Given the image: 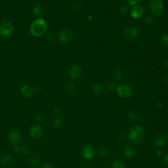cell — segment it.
Wrapping results in <instances>:
<instances>
[{"label": "cell", "mask_w": 168, "mask_h": 168, "mask_svg": "<svg viewBox=\"0 0 168 168\" xmlns=\"http://www.w3.org/2000/svg\"><path fill=\"white\" fill-rule=\"evenodd\" d=\"M47 23L44 19H38L32 23L30 26V33L35 37H40L46 32Z\"/></svg>", "instance_id": "cell-1"}, {"label": "cell", "mask_w": 168, "mask_h": 168, "mask_svg": "<svg viewBox=\"0 0 168 168\" xmlns=\"http://www.w3.org/2000/svg\"><path fill=\"white\" fill-rule=\"evenodd\" d=\"M129 137L133 142L135 144H139L142 142L145 137L144 129L141 126L138 125L134 126L129 131Z\"/></svg>", "instance_id": "cell-2"}, {"label": "cell", "mask_w": 168, "mask_h": 168, "mask_svg": "<svg viewBox=\"0 0 168 168\" xmlns=\"http://www.w3.org/2000/svg\"><path fill=\"white\" fill-rule=\"evenodd\" d=\"M14 31V27L11 22L5 20L0 23V35L3 37L11 36Z\"/></svg>", "instance_id": "cell-3"}, {"label": "cell", "mask_w": 168, "mask_h": 168, "mask_svg": "<svg viewBox=\"0 0 168 168\" xmlns=\"http://www.w3.org/2000/svg\"><path fill=\"white\" fill-rule=\"evenodd\" d=\"M149 9L153 15L160 16L164 10L163 2L161 0H152L149 3Z\"/></svg>", "instance_id": "cell-4"}, {"label": "cell", "mask_w": 168, "mask_h": 168, "mask_svg": "<svg viewBox=\"0 0 168 168\" xmlns=\"http://www.w3.org/2000/svg\"><path fill=\"white\" fill-rule=\"evenodd\" d=\"M117 93L120 97L128 98L131 95L132 90L130 86L127 84H120L117 87Z\"/></svg>", "instance_id": "cell-5"}, {"label": "cell", "mask_w": 168, "mask_h": 168, "mask_svg": "<svg viewBox=\"0 0 168 168\" xmlns=\"http://www.w3.org/2000/svg\"><path fill=\"white\" fill-rule=\"evenodd\" d=\"M73 38L72 32L69 29H64L59 34V40L63 44H67L71 41Z\"/></svg>", "instance_id": "cell-6"}, {"label": "cell", "mask_w": 168, "mask_h": 168, "mask_svg": "<svg viewBox=\"0 0 168 168\" xmlns=\"http://www.w3.org/2000/svg\"><path fill=\"white\" fill-rule=\"evenodd\" d=\"M82 154L83 157L86 159L91 160L94 156V149L93 146L90 145H86L83 146L82 150Z\"/></svg>", "instance_id": "cell-7"}, {"label": "cell", "mask_w": 168, "mask_h": 168, "mask_svg": "<svg viewBox=\"0 0 168 168\" xmlns=\"http://www.w3.org/2000/svg\"><path fill=\"white\" fill-rule=\"evenodd\" d=\"M9 139L10 142L14 145H16L20 141L21 135L18 131L12 130L9 133Z\"/></svg>", "instance_id": "cell-8"}, {"label": "cell", "mask_w": 168, "mask_h": 168, "mask_svg": "<svg viewBox=\"0 0 168 168\" xmlns=\"http://www.w3.org/2000/svg\"><path fill=\"white\" fill-rule=\"evenodd\" d=\"M138 33H139V31L137 28H136L134 27H131V28H127L125 30L124 35L126 39L133 40L137 36Z\"/></svg>", "instance_id": "cell-9"}, {"label": "cell", "mask_w": 168, "mask_h": 168, "mask_svg": "<svg viewBox=\"0 0 168 168\" xmlns=\"http://www.w3.org/2000/svg\"><path fill=\"white\" fill-rule=\"evenodd\" d=\"M44 134V129L40 125H34L30 129V135L33 138H40Z\"/></svg>", "instance_id": "cell-10"}, {"label": "cell", "mask_w": 168, "mask_h": 168, "mask_svg": "<svg viewBox=\"0 0 168 168\" xmlns=\"http://www.w3.org/2000/svg\"><path fill=\"white\" fill-rule=\"evenodd\" d=\"M82 68L78 65L72 66L70 70V76L73 79L78 78L82 75Z\"/></svg>", "instance_id": "cell-11"}, {"label": "cell", "mask_w": 168, "mask_h": 168, "mask_svg": "<svg viewBox=\"0 0 168 168\" xmlns=\"http://www.w3.org/2000/svg\"><path fill=\"white\" fill-rule=\"evenodd\" d=\"M131 15L134 19H139L142 16L144 13V9L142 7L134 6L130 11Z\"/></svg>", "instance_id": "cell-12"}, {"label": "cell", "mask_w": 168, "mask_h": 168, "mask_svg": "<svg viewBox=\"0 0 168 168\" xmlns=\"http://www.w3.org/2000/svg\"><path fill=\"white\" fill-rule=\"evenodd\" d=\"M21 93L24 97L30 98L34 95V91L32 87L29 85H24L21 88Z\"/></svg>", "instance_id": "cell-13"}, {"label": "cell", "mask_w": 168, "mask_h": 168, "mask_svg": "<svg viewBox=\"0 0 168 168\" xmlns=\"http://www.w3.org/2000/svg\"><path fill=\"white\" fill-rule=\"evenodd\" d=\"M167 141V138L166 135H157L155 139H154V145L158 146L160 147L162 146L166 143Z\"/></svg>", "instance_id": "cell-14"}, {"label": "cell", "mask_w": 168, "mask_h": 168, "mask_svg": "<svg viewBox=\"0 0 168 168\" xmlns=\"http://www.w3.org/2000/svg\"><path fill=\"white\" fill-rule=\"evenodd\" d=\"M0 162L3 166H9L10 164H12L13 162V158L11 155L10 154H6L3 156L1 159H0Z\"/></svg>", "instance_id": "cell-15"}, {"label": "cell", "mask_w": 168, "mask_h": 168, "mask_svg": "<svg viewBox=\"0 0 168 168\" xmlns=\"http://www.w3.org/2000/svg\"><path fill=\"white\" fill-rule=\"evenodd\" d=\"M14 149L16 151H19L22 154H28L30 151V148L27 145H21L19 146L18 145H16L14 146Z\"/></svg>", "instance_id": "cell-16"}, {"label": "cell", "mask_w": 168, "mask_h": 168, "mask_svg": "<svg viewBox=\"0 0 168 168\" xmlns=\"http://www.w3.org/2000/svg\"><path fill=\"white\" fill-rule=\"evenodd\" d=\"M124 154L128 158H132L135 155V149L131 146H127L124 149Z\"/></svg>", "instance_id": "cell-17"}, {"label": "cell", "mask_w": 168, "mask_h": 168, "mask_svg": "<svg viewBox=\"0 0 168 168\" xmlns=\"http://www.w3.org/2000/svg\"><path fill=\"white\" fill-rule=\"evenodd\" d=\"M33 13L35 15L41 16L44 13V8L40 5H36L33 8Z\"/></svg>", "instance_id": "cell-18"}, {"label": "cell", "mask_w": 168, "mask_h": 168, "mask_svg": "<svg viewBox=\"0 0 168 168\" xmlns=\"http://www.w3.org/2000/svg\"><path fill=\"white\" fill-rule=\"evenodd\" d=\"M63 124H64V121H63V118L61 116L57 117L54 120L53 125L55 126V128H56L57 129L61 128L62 127Z\"/></svg>", "instance_id": "cell-19"}, {"label": "cell", "mask_w": 168, "mask_h": 168, "mask_svg": "<svg viewBox=\"0 0 168 168\" xmlns=\"http://www.w3.org/2000/svg\"><path fill=\"white\" fill-rule=\"evenodd\" d=\"M112 168H126L124 162H122L120 160H115L112 164Z\"/></svg>", "instance_id": "cell-20"}, {"label": "cell", "mask_w": 168, "mask_h": 168, "mask_svg": "<svg viewBox=\"0 0 168 168\" xmlns=\"http://www.w3.org/2000/svg\"><path fill=\"white\" fill-rule=\"evenodd\" d=\"M128 117L132 120H138L139 119V115L135 111H130L128 113Z\"/></svg>", "instance_id": "cell-21"}, {"label": "cell", "mask_w": 168, "mask_h": 168, "mask_svg": "<svg viewBox=\"0 0 168 168\" xmlns=\"http://www.w3.org/2000/svg\"><path fill=\"white\" fill-rule=\"evenodd\" d=\"M29 163L30 165L33 166H36L40 164V160L36 156H32L30 158Z\"/></svg>", "instance_id": "cell-22"}, {"label": "cell", "mask_w": 168, "mask_h": 168, "mask_svg": "<svg viewBox=\"0 0 168 168\" xmlns=\"http://www.w3.org/2000/svg\"><path fill=\"white\" fill-rule=\"evenodd\" d=\"M103 91H104L103 87L101 85H100V84H97V85L94 86L93 92L94 93L99 94L102 93L103 92Z\"/></svg>", "instance_id": "cell-23"}, {"label": "cell", "mask_w": 168, "mask_h": 168, "mask_svg": "<svg viewBox=\"0 0 168 168\" xmlns=\"http://www.w3.org/2000/svg\"><path fill=\"white\" fill-rule=\"evenodd\" d=\"M99 153L100 156H106L107 154H108V149L105 146L101 147V148L99 149Z\"/></svg>", "instance_id": "cell-24"}, {"label": "cell", "mask_w": 168, "mask_h": 168, "mask_svg": "<svg viewBox=\"0 0 168 168\" xmlns=\"http://www.w3.org/2000/svg\"><path fill=\"white\" fill-rule=\"evenodd\" d=\"M161 41L164 45L168 44V35L167 34H164L161 36Z\"/></svg>", "instance_id": "cell-25"}, {"label": "cell", "mask_w": 168, "mask_h": 168, "mask_svg": "<svg viewBox=\"0 0 168 168\" xmlns=\"http://www.w3.org/2000/svg\"><path fill=\"white\" fill-rule=\"evenodd\" d=\"M141 0H128V4L129 6H136L139 2H141Z\"/></svg>", "instance_id": "cell-26"}, {"label": "cell", "mask_w": 168, "mask_h": 168, "mask_svg": "<svg viewBox=\"0 0 168 168\" xmlns=\"http://www.w3.org/2000/svg\"><path fill=\"white\" fill-rule=\"evenodd\" d=\"M66 89H67L68 90L72 91V89H74V86L72 83H68L67 85H66Z\"/></svg>", "instance_id": "cell-27"}, {"label": "cell", "mask_w": 168, "mask_h": 168, "mask_svg": "<svg viewBox=\"0 0 168 168\" xmlns=\"http://www.w3.org/2000/svg\"><path fill=\"white\" fill-rule=\"evenodd\" d=\"M107 88L110 91H112L114 89V85L112 83H108L107 84Z\"/></svg>", "instance_id": "cell-28"}, {"label": "cell", "mask_w": 168, "mask_h": 168, "mask_svg": "<svg viewBox=\"0 0 168 168\" xmlns=\"http://www.w3.org/2000/svg\"><path fill=\"white\" fill-rule=\"evenodd\" d=\"M117 73H118V74H114V78H116V80H119L120 78H121V72L119 71V70H117Z\"/></svg>", "instance_id": "cell-29"}, {"label": "cell", "mask_w": 168, "mask_h": 168, "mask_svg": "<svg viewBox=\"0 0 168 168\" xmlns=\"http://www.w3.org/2000/svg\"><path fill=\"white\" fill-rule=\"evenodd\" d=\"M164 160L167 164H168V152L166 153V154L164 156Z\"/></svg>", "instance_id": "cell-30"}, {"label": "cell", "mask_w": 168, "mask_h": 168, "mask_svg": "<svg viewBox=\"0 0 168 168\" xmlns=\"http://www.w3.org/2000/svg\"><path fill=\"white\" fill-rule=\"evenodd\" d=\"M128 11V8L126 6H124V7H122V13H124L125 14L126 13H127Z\"/></svg>", "instance_id": "cell-31"}, {"label": "cell", "mask_w": 168, "mask_h": 168, "mask_svg": "<svg viewBox=\"0 0 168 168\" xmlns=\"http://www.w3.org/2000/svg\"><path fill=\"white\" fill-rule=\"evenodd\" d=\"M42 168H54V167L52 166L51 164H45V165L43 166Z\"/></svg>", "instance_id": "cell-32"}, {"label": "cell", "mask_w": 168, "mask_h": 168, "mask_svg": "<svg viewBox=\"0 0 168 168\" xmlns=\"http://www.w3.org/2000/svg\"><path fill=\"white\" fill-rule=\"evenodd\" d=\"M36 120L38 122H41L42 120H43V118H42L41 115H37L36 117Z\"/></svg>", "instance_id": "cell-33"}, {"label": "cell", "mask_w": 168, "mask_h": 168, "mask_svg": "<svg viewBox=\"0 0 168 168\" xmlns=\"http://www.w3.org/2000/svg\"><path fill=\"white\" fill-rule=\"evenodd\" d=\"M162 154H163V152H162V150H156V154L157 156H162Z\"/></svg>", "instance_id": "cell-34"}]
</instances>
